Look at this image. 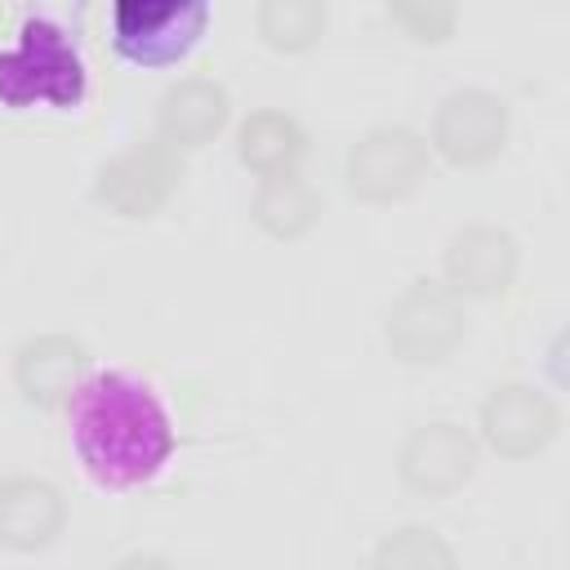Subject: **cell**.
<instances>
[{"label":"cell","instance_id":"8fae6325","mask_svg":"<svg viewBox=\"0 0 570 570\" xmlns=\"http://www.w3.org/2000/svg\"><path fill=\"white\" fill-rule=\"evenodd\" d=\"M517 267H521L517 236L494 223H468L445 245V285L454 294L494 298L517 281Z\"/></svg>","mask_w":570,"mask_h":570},{"label":"cell","instance_id":"3957f363","mask_svg":"<svg viewBox=\"0 0 570 570\" xmlns=\"http://www.w3.org/2000/svg\"><path fill=\"white\" fill-rule=\"evenodd\" d=\"M463 330H468L463 298L432 276L410 281L383 316V338L392 356L405 365H441L463 343Z\"/></svg>","mask_w":570,"mask_h":570},{"label":"cell","instance_id":"9a60e30c","mask_svg":"<svg viewBox=\"0 0 570 570\" xmlns=\"http://www.w3.org/2000/svg\"><path fill=\"white\" fill-rule=\"evenodd\" d=\"M254 223L276 236V240H298L316 227L321 218V191L298 174H272V178H258V191H254V205H249Z\"/></svg>","mask_w":570,"mask_h":570},{"label":"cell","instance_id":"7a4b0ae2","mask_svg":"<svg viewBox=\"0 0 570 570\" xmlns=\"http://www.w3.org/2000/svg\"><path fill=\"white\" fill-rule=\"evenodd\" d=\"M89 67L62 22L27 13L13 45L0 49V102L4 107H76L85 98Z\"/></svg>","mask_w":570,"mask_h":570},{"label":"cell","instance_id":"5b68a950","mask_svg":"<svg viewBox=\"0 0 570 570\" xmlns=\"http://www.w3.org/2000/svg\"><path fill=\"white\" fill-rule=\"evenodd\" d=\"M209 27L205 0H116L111 45L138 67H165L187 58Z\"/></svg>","mask_w":570,"mask_h":570},{"label":"cell","instance_id":"5bb4252c","mask_svg":"<svg viewBox=\"0 0 570 570\" xmlns=\"http://www.w3.org/2000/svg\"><path fill=\"white\" fill-rule=\"evenodd\" d=\"M307 151V134L303 125L289 116V111H276V107H258L240 120L236 129V156L245 169H254L258 178H272V174H289Z\"/></svg>","mask_w":570,"mask_h":570},{"label":"cell","instance_id":"ac0fdd59","mask_svg":"<svg viewBox=\"0 0 570 570\" xmlns=\"http://www.w3.org/2000/svg\"><path fill=\"white\" fill-rule=\"evenodd\" d=\"M387 18H392L410 40L436 45V40H445V36L454 31L459 9H454L450 0H396V4H387Z\"/></svg>","mask_w":570,"mask_h":570},{"label":"cell","instance_id":"4fadbf2b","mask_svg":"<svg viewBox=\"0 0 570 570\" xmlns=\"http://www.w3.org/2000/svg\"><path fill=\"white\" fill-rule=\"evenodd\" d=\"M232 116V98L214 76H183L156 102V138L178 147H205Z\"/></svg>","mask_w":570,"mask_h":570},{"label":"cell","instance_id":"277c9868","mask_svg":"<svg viewBox=\"0 0 570 570\" xmlns=\"http://www.w3.org/2000/svg\"><path fill=\"white\" fill-rule=\"evenodd\" d=\"M432 169V151H428V138L410 125H374L365 129L352 147H347V160H343V178H347V191L365 205H392V200H405L423 187Z\"/></svg>","mask_w":570,"mask_h":570},{"label":"cell","instance_id":"9c48e42d","mask_svg":"<svg viewBox=\"0 0 570 570\" xmlns=\"http://www.w3.org/2000/svg\"><path fill=\"white\" fill-rule=\"evenodd\" d=\"M561 432V405L521 379H508L490 387L481 401V436L503 459H530Z\"/></svg>","mask_w":570,"mask_h":570},{"label":"cell","instance_id":"6da1fadb","mask_svg":"<svg viewBox=\"0 0 570 570\" xmlns=\"http://www.w3.org/2000/svg\"><path fill=\"white\" fill-rule=\"evenodd\" d=\"M67 419L80 468L107 490L151 481L174 454V419L165 401L129 370L89 374L67 401Z\"/></svg>","mask_w":570,"mask_h":570},{"label":"cell","instance_id":"52a82bcc","mask_svg":"<svg viewBox=\"0 0 570 570\" xmlns=\"http://www.w3.org/2000/svg\"><path fill=\"white\" fill-rule=\"evenodd\" d=\"M503 142H508V102L494 89L463 85V89H450L436 102L432 147L450 165H459V169L485 165L503 151Z\"/></svg>","mask_w":570,"mask_h":570},{"label":"cell","instance_id":"30bf717a","mask_svg":"<svg viewBox=\"0 0 570 570\" xmlns=\"http://www.w3.org/2000/svg\"><path fill=\"white\" fill-rule=\"evenodd\" d=\"M85 379H89V347L71 334H58V330L36 334V338H22L13 352V387L36 410L67 405Z\"/></svg>","mask_w":570,"mask_h":570},{"label":"cell","instance_id":"d6986e66","mask_svg":"<svg viewBox=\"0 0 570 570\" xmlns=\"http://www.w3.org/2000/svg\"><path fill=\"white\" fill-rule=\"evenodd\" d=\"M111 570H178L169 557H160V552H129V557H120Z\"/></svg>","mask_w":570,"mask_h":570},{"label":"cell","instance_id":"ba28073f","mask_svg":"<svg viewBox=\"0 0 570 570\" xmlns=\"http://www.w3.org/2000/svg\"><path fill=\"white\" fill-rule=\"evenodd\" d=\"M396 472H401V485L410 494L445 499V494H454V490H463L472 481V472H476V441H472V432L463 423L432 419V423L414 428L401 441Z\"/></svg>","mask_w":570,"mask_h":570},{"label":"cell","instance_id":"7c38bea8","mask_svg":"<svg viewBox=\"0 0 570 570\" xmlns=\"http://www.w3.org/2000/svg\"><path fill=\"white\" fill-rule=\"evenodd\" d=\"M67 525V499L45 476H4L0 481V548L40 552Z\"/></svg>","mask_w":570,"mask_h":570},{"label":"cell","instance_id":"8992f818","mask_svg":"<svg viewBox=\"0 0 570 570\" xmlns=\"http://www.w3.org/2000/svg\"><path fill=\"white\" fill-rule=\"evenodd\" d=\"M178 178H183V156L165 138H142V142L116 151L98 169L94 200L120 218H151L174 196Z\"/></svg>","mask_w":570,"mask_h":570},{"label":"cell","instance_id":"2e32d148","mask_svg":"<svg viewBox=\"0 0 570 570\" xmlns=\"http://www.w3.org/2000/svg\"><path fill=\"white\" fill-rule=\"evenodd\" d=\"M374 570H459L454 548L432 525H396L374 548Z\"/></svg>","mask_w":570,"mask_h":570},{"label":"cell","instance_id":"e0dca14e","mask_svg":"<svg viewBox=\"0 0 570 570\" xmlns=\"http://www.w3.org/2000/svg\"><path fill=\"white\" fill-rule=\"evenodd\" d=\"M254 22H258V36L272 49L298 53V49H307V45L321 40V31H325V4L321 0H263L258 13H254Z\"/></svg>","mask_w":570,"mask_h":570}]
</instances>
